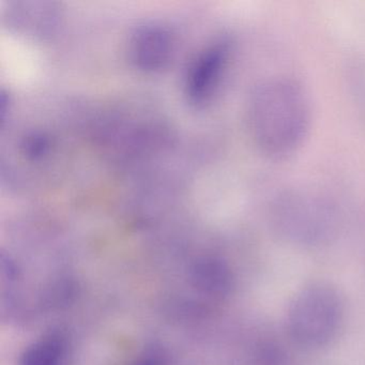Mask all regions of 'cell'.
I'll list each match as a JSON object with an SVG mask.
<instances>
[{
    "label": "cell",
    "mask_w": 365,
    "mask_h": 365,
    "mask_svg": "<svg viewBox=\"0 0 365 365\" xmlns=\"http://www.w3.org/2000/svg\"><path fill=\"white\" fill-rule=\"evenodd\" d=\"M48 3H18L16 9L12 10V18L16 19L19 27L27 29V31L35 29V34L44 31L41 26L42 22L50 26L53 21L43 20L42 18H54V9L46 8Z\"/></svg>",
    "instance_id": "52a82bcc"
},
{
    "label": "cell",
    "mask_w": 365,
    "mask_h": 365,
    "mask_svg": "<svg viewBox=\"0 0 365 365\" xmlns=\"http://www.w3.org/2000/svg\"><path fill=\"white\" fill-rule=\"evenodd\" d=\"M174 51L172 34L161 25H145L136 29L129 44L132 63L140 70L155 71L165 67Z\"/></svg>",
    "instance_id": "277c9868"
},
{
    "label": "cell",
    "mask_w": 365,
    "mask_h": 365,
    "mask_svg": "<svg viewBox=\"0 0 365 365\" xmlns=\"http://www.w3.org/2000/svg\"><path fill=\"white\" fill-rule=\"evenodd\" d=\"M70 344L61 331H52L27 346L18 365H67Z\"/></svg>",
    "instance_id": "8992f818"
},
{
    "label": "cell",
    "mask_w": 365,
    "mask_h": 365,
    "mask_svg": "<svg viewBox=\"0 0 365 365\" xmlns=\"http://www.w3.org/2000/svg\"><path fill=\"white\" fill-rule=\"evenodd\" d=\"M191 281L202 294L217 301L230 296L234 285L232 269L225 262L215 257L197 260L191 270Z\"/></svg>",
    "instance_id": "5b68a950"
},
{
    "label": "cell",
    "mask_w": 365,
    "mask_h": 365,
    "mask_svg": "<svg viewBox=\"0 0 365 365\" xmlns=\"http://www.w3.org/2000/svg\"><path fill=\"white\" fill-rule=\"evenodd\" d=\"M250 125L256 143L271 157L289 155L302 142L309 121V102L300 85L269 81L252 97Z\"/></svg>",
    "instance_id": "6da1fadb"
},
{
    "label": "cell",
    "mask_w": 365,
    "mask_h": 365,
    "mask_svg": "<svg viewBox=\"0 0 365 365\" xmlns=\"http://www.w3.org/2000/svg\"><path fill=\"white\" fill-rule=\"evenodd\" d=\"M345 317V302L336 286L318 281L301 288L290 302L287 328L294 341L322 348L334 341Z\"/></svg>",
    "instance_id": "7a4b0ae2"
},
{
    "label": "cell",
    "mask_w": 365,
    "mask_h": 365,
    "mask_svg": "<svg viewBox=\"0 0 365 365\" xmlns=\"http://www.w3.org/2000/svg\"><path fill=\"white\" fill-rule=\"evenodd\" d=\"M228 57L225 43H215L200 53L187 72V95L192 103H206L217 89Z\"/></svg>",
    "instance_id": "3957f363"
},
{
    "label": "cell",
    "mask_w": 365,
    "mask_h": 365,
    "mask_svg": "<svg viewBox=\"0 0 365 365\" xmlns=\"http://www.w3.org/2000/svg\"><path fill=\"white\" fill-rule=\"evenodd\" d=\"M131 365H166L165 354L159 348H150L143 352Z\"/></svg>",
    "instance_id": "ba28073f"
}]
</instances>
